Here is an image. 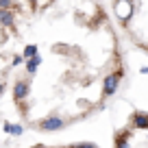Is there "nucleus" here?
I'll use <instances>...</instances> for the list:
<instances>
[{
    "instance_id": "nucleus-1",
    "label": "nucleus",
    "mask_w": 148,
    "mask_h": 148,
    "mask_svg": "<svg viewBox=\"0 0 148 148\" xmlns=\"http://www.w3.org/2000/svg\"><path fill=\"white\" fill-rule=\"evenodd\" d=\"M59 7L61 31L48 46L55 68L48 94L39 102L48 107L37 124L39 131H61L100 113L126 74L120 28L107 11L109 5L63 2Z\"/></svg>"
},
{
    "instance_id": "nucleus-2",
    "label": "nucleus",
    "mask_w": 148,
    "mask_h": 148,
    "mask_svg": "<svg viewBox=\"0 0 148 148\" xmlns=\"http://www.w3.org/2000/svg\"><path fill=\"white\" fill-rule=\"evenodd\" d=\"M122 35L148 57V2H109Z\"/></svg>"
},
{
    "instance_id": "nucleus-3",
    "label": "nucleus",
    "mask_w": 148,
    "mask_h": 148,
    "mask_svg": "<svg viewBox=\"0 0 148 148\" xmlns=\"http://www.w3.org/2000/svg\"><path fill=\"white\" fill-rule=\"evenodd\" d=\"M111 148H148V113L135 111L118 129Z\"/></svg>"
},
{
    "instance_id": "nucleus-4",
    "label": "nucleus",
    "mask_w": 148,
    "mask_h": 148,
    "mask_svg": "<svg viewBox=\"0 0 148 148\" xmlns=\"http://www.w3.org/2000/svg\"><path fill=\"white\" fill-rule=\"evenodd\" d=\"M37 148H48V146H37ZM52 148H98L96 144H85V142H81V144H68V146H52Z\"/></svg>"
},
{
    "instance_id": "nucleus-5",
    "label": "nucleus",
    "mask_w": 148,
    "mask_h": 148,
    "mask_svg": "<svg viewBox=\"0 0 148 148\" xmlns=\"http://www.w3.org/2000/svg\"><path fill=\"white\" fill-rule=\"evenodd\" d=\"M2 92H5V83L0 81V96H2Z\"/></svg>"
}]
</instances>
